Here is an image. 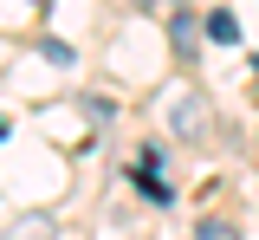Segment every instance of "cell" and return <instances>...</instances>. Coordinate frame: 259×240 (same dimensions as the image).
<instances>
[{
  "mask_svg": "<svg viewBox=\"0 0 259 240\" xmlns=\"http://www.w3.org/2000/svg\"><path fill=\"white\" fill-rule=\"evenodd\" d=\"M39 52H46V65H78V52H71V46H65V39H46V46H39Z\"/></svg>",
  "mask_w": 259,
  "mask_h": 240,
  "instance_id": "cell-6",
  "label": "cell"
},
{
  "mask_svg": "<svg viewBox=\"0 0 259 240\" xmlns=\"http://www.w3.org/2000/svg\"><path fill=\"white\" fill-rule=\"evenodd\" d=\"M201 33L214 39V46H233V39H240V20H233V13H227V7H214V13H207V20H201Z\"/></svg>",
  "mask_w": 259,
  "mask_h": 240,
  "instance_id": "cell-2",
  "label": "cell"
},
{
  "mask_svg": "<svg viewBox=\"0 0 259 240\" xmlns=\"http://www.w3.org/2000/svg\"><path fill=\"white\" fill-rule=\"evenodd\" d=\"M194 234H201V240H240V227H233V221H221V214H207Z\"/></svg>",
  "mask_w": 259,
  "mask_h": 240,
  "instance_id": "cell-5",
  "label": "cell"
},
{
  "mask_svg": "<svg viewBox=\"0 0 259 240\" xmlns=\"http://www.w3.org/2000/svg\"><path fill=\"white\" fill-rule=\"evenodd\" d=\"M168 130H175L182 143H201V137H207V98H201V91L168 98Z\"/></svg>",
  "mask_w": 259,
  "mask_h": 240,
  "instance_id": "cell-1",
  "label": "cell"
},
{
  "mask_svg": "<svg viewBox=\"0 0 259 240\" xmlns=\"http://www.w3.org/2000/svg\"><path fill=\"white\" fill-rule=\"evenodd\" d=\"M168 39H175V46L188 52L194 39H201V20H194V13H168Z\"/></svg>",
  "mask_w": 259,
  "mask_h": 240,
  "instance_id": "cell-4",
  "label": "cell"
},
{
  "mask_svg": "<svg viewBox=\"0 0 259 240\" xmlns=\"http://www.w3.org/2000/svg\"><path fill=\"white\" fill-rule=\"evenodd\" d=\"M0 240H52V221H46V214H20Z\"/></svg>",
  "mask_w": 259,
  "mask_h": 240,
  "instance_id": "cell-3",
  "label": "cell"
},
{
  "mask_svg": "<svg viewBox=\"0 0 259 240\" xmlns=\"http://www.w3.org/2000/svg\"><path fill=\"white\" fill-rule=\"evenodd\" d=\"M0 137H7V117H0Z\"/></svg>",
  "mask_w": 259,
  "mask_h": 240,
  "instance_id": "cell-7",
  "label": "cell"
},
{
  "mask_svg": "<svg viewBox=\"0 0 259 240\" xmlns=\"http://www.w3.org/2000/svg\"><path fill=\"white\" fill-rule=\"evenodd\" d=\"M136 7H156V0H136Z\"/></svg>",
  "mask_w": 259,
  "mask_h": 240,
  "instance_id": "cell-8",
  "label": "cell"
},
{
  "mask_svg": "<svg viewBox=\"0 0 259 240\" xmlns=\"http://www.w3.org/2000/svg\"><path fill=\"white\" fill-rule=\"evenodd\" d=\"M253 78H259V59H253Z\"/></svg>",
  "mask_w": 259,
  "mask_h": 240,
  "instance_id": "cell-9",
  "label": "cell"
},
{
  "mask_svg": "<svg viewBox=\"0 0 259 240\" xmlns=\"http://www.w3.org/2000/svg\"><path fill=\"white\" fill-rule=\"evenodd\" d=\"M156 7H162V0H156ZM175 7H182V0H175Z\"/></svg>",
  "mask_w": 259,
  "mask_h": 240,
  "instance_id": "cell-10",
  "label": "cell"
}]
</instances>
